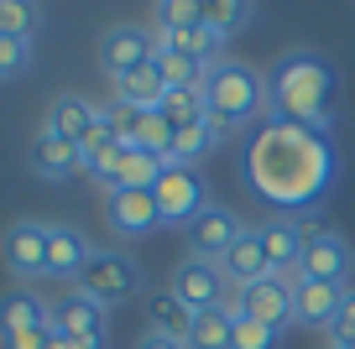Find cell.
Masks as SVG:
<instances>
[{
	"label": "cell",
	"mask_w": 355,
	"mask_h": 349,
	"mask_svg": "<svg viewBox=\"0 0 355 349\" xmlns=\"http://www.w3.org/2000/svg\"><path fill=\"white\" fill-rule=\"evenodd\" d=\"M32 328H53V303H42L26 287H11L0 297V344H11L16 334H32Z\"/></svg>",
	"instance_id": "2e32d148"
},
{
	"label": "cell",
	"mask_w": 355,
	"mask_h": 349,
	"mask_svg": "<svg viewBox=\"0 0 355 349\" xmlns=\"http://www.w3.org/2000/svg\"><path fill=\"white\" fill-rule=\"evenodd\" d=\"M115 99L131 105V109H141V115H152V109L167 99V84H162L157 68H141V73H131V78H115Z\"/></svg>",
	"instance_id": "7402d4cb"
},
{
	"label": "cell",
	"mask_w": 355,
	"mask_h": 349,
	"mask_svg": "<svg viewBox=\"0 0 355 349\" xmlns=\"http://www.w3.org/2000/svg\"><path fill=\"white\" fill-rule=\"evenodd\" d=\"M78 282V292L89 297V303H100L105 313L110 307H121V303H131L136 292H141V261L136 256H125V251H94L89 256V266L73 276Z\"/></svg>",
	"instance_id": "277c9868"
},
{
	"label": "cell",
	"mask_w": 355,
	"mask_h": 349,
	"mask_svg": "<svg viewBox=\"0 0 355 349\" xmlns=\"http://www.w3.org/2000/svg\"><path fill=\"white\" fill-rule=\"evenodd\" d=\"M0 261L16 282H37L47 276V224L37 219H16L6 235H0Z\"/></svg>",
	"instance_id": "9c48e42d"
},
{
	"label": "cell",
	"mask_w": 355,
	"mask_h": 349,
	"mask_svg": "<svg viewBox=\"0 0 355 349\" xmlns=\"http://www.w3.org/2000/svg\"><path fill=\"white\" fill-rule=\"evenodd\" d=\"M204 109H209V125L220 131V141H230L245 125H261V115H272L266 109V73L251 63L225 57L204 78Z\"/></svg>",
	"instance_id": "3957f363"
},
{
	"label": "cell",
	"mask_w": 355,
	"mask_h": 349,
	"mask_svg": "<svg viewBox=\"0 0 355 349\" xmlns=\"http://www.w3.org/2000/svg\"><path fill=\"white\" fill-rule=\"evenodd\" d=\"M141 307H146V328H152V334L189 339V328H193V307L178 303L173 287H157V292H146V297H141Z\"/></svg>",
	"instance_id": "ffe728a7"
},
{
	"label": "cell",
	"mask_w": 355,
	"mask_h": 349,
	"mask_svg": "<svg viewBox=\"0 0 355 349\" xmlns=\"http://www.w3.org/2000/svg\"><path fill=\"white\" fill-rule=\"evenodd\" d=\"M152 16H157V32H189V26L204 21V6H193V0H167Z\"/></svg>",
	"instance_id": "f1b7e54d"
},
{
	"label": "cell",
	"mask_w": 355,
	"mask_h": 349,
	"mask_svg": "<svg viewBox=\"0 0 355 349\" xmlns=\"http://www.w3.org/2000/svg\"><path fill=\"white\" fill-rule=\"evenodd\" d=\"M37 26V6H21V0H0V37H26Z\"/></svg>",
	"instance_id": "1f68e13d"
},
{
	"label": "cell",
	"mask_w": 355,
	"mask_h": 349,
	"mask_svg": "<svg viewBox=\"0 0 355 349\" xmlns=\"http://www.w3.org/2000/svg\"><path fill=\"white\" fill-rule=\"evenodd\" d=\"M293 287H298V276H261V282H251V287H241V292L230 297V307L241 318H256V323H266V328H288L293 323Z\"/></svg>",
	"instance_id": "52a82bcc"
},
{
	"label": "cell",
	"mask_w": 355,
	"mask_h": 349,
	"mask_svg": "<svg viewBox=\"0 0 355 349\" xmlns=\"http://www.w3.org/2000/svg\"><path fill=\"white\" fill-rule=\"evenodd\" d=\"M136 349H189V344H183V339H167V334H152V328H146V334L136 339Z\"/></svg>",
	"instance_id": "836d02e7"
},
{
	"label": "cell",
	"mask_w": 355,
	"mask_h": 349,
	"mask_svg": "<svg viewBox=\"0 0 355 349\" xmlns=\"http://www.w3.org/2000/svg\"><path fill=\"white\" fill-rule=\"evenodd\" d=\"M241 177L261 204L277 214H313L319 198L340 177V152H334L329 131H309V125L288 120H261L245 146Z\"/></svg>",
	"instance_id": "6da1fadb"
},
{
	"label": "cell",
	"mask_w": 355,
	"mask_h": 349,
	"mask_svg": "<svg viewBox=\"0 0 355 349\" xmlns=\"http://www.w3.org/2000/svg\"><path fill=\"white\" fill-rule=\"evenodd\" d=\"M89 256H94V245H89L73 224H47V276L73 282V276L89 266Z\"/></svg>",
	"instance_id": "ac0fdd59"
},
{
	"label": "cell",
	"mask_w": 355,
	"mask_h": 349,
	"mask_svg": "<svg viewBox=\"0 0 355 349\" xmlns=\"http://www.w3.org/2000/svg\"><path fill=\"white\" fill-rule=\"evenodd\" d=\"M235 313V307H230ZM282 344V334L277 328H266V323H256V318H241L235 313V339H230V349H277Z\"/></svg>",
	"instance_id": "f546056e"
},
{
	"label": "cell",
	"mask_w": 355,
	"mask_h": 349,
	"mask_svg": "<svg viewBox=\"0 0 355 349\" xmlns=\"http://www.w3.org/2000/svg\"><path fill=\"white\" fill-rule=\"evenodd\" d=\"M345 292H350V287L303 282V276H298V287H293V323H303V328H324V334H329V323H334V313H340Z\"/></svg>",
	"instance_id": "e0dca14e"
},
{
	"label": "cell",
	"mask_w": 355,
	"mask_h": 349,
	"mask_svg": "<svg viewBox=\"0 0 355 349\" xmlns=\"http://www.w3.org/2000/svg\"><path fill=\"white\" fill-rule=\"evenodd\" d=\"M241 235H245V224H241V214H235V208H209V214L189 229V256L225 261V251H230Z\"/></svg>",
	"instance_id": "9a60e30c"
},
{
	"label": "cell",
	"mask_w": 355,
	"mask_h": 349,
	"mask_svg": "<svg viewBox=\"0 0 355 349\" xmlns=\"http://www.w3.org/2000/svg\"><path fill=\"white\" fill-rule=\"evenodd\" d=\"M266 245V261L277 276H298V261H303V245H309V214H272L266 224H256Z\"/></svg>",
	"instance_id": "30bf717a"
},
{
	"label": "cell",
	"mask_w": 355,
	"mask_h": 349,
	"mask_svg": "<svg viewBox=\"0 0 355 349\" xmlns=\"http://www.w3.org/2000/svg\"><path fill=\"white\" fill-rule=\"evenodd\" d=\"M100 120H105V131H110L121 146H136V131H141V109H131V105H121V99H110V105L100 109Z\"/></svg>",
	"instance_id": "83f0119b"
},
{
	"label": "cell",
	"mask_w": 355,
	"mask_h": 349,
	"mask_svg": "<svg viewBox=\"0 0 355 349\" xmlns=\"http://www.w3.org/2000/svg\"><path fill=\"white\" fill-rule=\"evenodd\" d=\"M157 115H162L173 131L204 125V120H209V109H204V89H167V99L157 105Z\"/></svg>",
	"instance_id": "cb8c5ba5"
},
{
	"label": "cell",
	"mask_w": 355,
	"mask_h": 349,
	"mask_svg": "<svg viewBox=\"0 0 355 349\" xmlns=\"http://www.w3.org/2000/svg\"><path fill=\"white\" fill-rule=\"evenodd\" d=\"M32 172L42 177V183H68L73 172H84V156H78V141H68V136H58V131H37L32 136Z\"/></svg>",
	"instance_id": "5bb4252c"
},
{
	"label": "cell",
	"mask_w": 355,
	"mask_h": 349,
	"mask_svg": "<svg viewBox=\"0 0 355 349\" xmlns=\"http://www.w3.org/2000/svg\"><path fill=\"white\" fill-rule=\"evenodd\" d=\"M329 344H355V287L345 292L340 313H334V323H329Z\"/></svg>",
	"instance_id": "d6a6232c"
},
{
	"label": "cell",
	"mask_w": 355,
	"mask_h": 349,
	"mask_svg": "<svg viewBox=\"0 0 355 349\" xmlns=\"http://www.w3.org/2000/svg\"><path fill=\"white\" fill-rule=\"evenodd\" d=\"M329 349H355V344H329Z\"/></svg>",
	"instance_id": "d590c367"
},
{
	"label": "cell",
	"mask_w": 355,
	"mask_h": 349,
	"mask_svg": "<svg viewBox=\"0 0 355 349\" xmlns=\"http://www.w3.org/2000/svg\"><path fill=\"white\" fill-rule=\"evenodd\" d=\"M162 156L141 152V146H125L121 152V172H115V193L121 188H157V177H162Z\"/></svg>",
	"instance_id": "d4e9b609"
},
{
	"label": "cell",
	"mask_w": 355,
	"mask_h": 349,
	"mask_svg": "<svg viewBox=\"0 0 355 349\" xmlns=\"http://www.w3.org/2000/svg\"><path fill=\"white\" fill-rule=\"evenodd\" d=\"M251 16H256V6H235V0H214V6H204V26H214L225 42H230V32H241Z\"/></svg>",
	"instance_id": "4316f807"
},
{
	"label": "cell",
	"mask_w": 355,
	"mask_h": 349,
	"mask_svg": "<svg viewBox=\"0 0 355 349\" xmlns=\"http://www.w3.org/2000/svg\"><path fill=\"white\" fill-rule=\"evenodd\" d=\"M266 109L272 120L329 131L334 109H340V68L319 57L313 47H293L266 68Z\"/></svg>",
	"instance_id": "7a4b0ae2"
},
{
	"label": "cell",
	"mask_w": 355,
	"mask_h": 349,
	"mask_svg": "<svg viewBox=\"0 0 355 349\" xmlns=\"http://www.w3.org/2000/svg\"><path fill=\"white\" fill-rule=\"evenodd\" d=\"M152 198H157V214H162V229H193L214 208L209 188H204V172L199 167H178V162L162 167Z\"/></svg>",
	"instance_id": "5b68a950"
},
{
	"label": "cell",
	"mask_w": 355,
	"mask_h": 349,
	"mask_svg": "<svg viewBox=\"0 0 355 349\" xmlns=\"http://www.w3.org/2000/svg\"><path fill=\"white\" fill-rule=\"evenodd\" d=\"M94 125H100V109L89 105L84 94H58L53 105H47V131L68 136V141H84Z\"/></svg>",
	"instance_id": "44dd1931"
},
{
	"label": "cell",
	"mask_w": 355,
	"mask_h": 349,
	"mask_svg": "<svg viewBox=\"0 0 355 349\" xmlns=\"http://www.w3.org/2000/svg\"><path fill=\"white\" fill-rule=\"evenodd\" d=\"M350 271H355V251L340 229H313L309 245H303V261H298V276L303 282H329V287H350Z\"/></svg>",
	"instance_id": "ba28073f"
},
{
	"label": "cell",
	"mask_w": 355,
	"mask_h": 349,
	"mask_svg": "<svg viewBox=\"0 0 355 349\" xmlns=\"http://www.w3.org/2000/svg\"><path fill=\"white\" fill-rule=\"evenodd\" d=\"M173 292L183 307H193V313H209V307H230L235 287L230 276L220 271V261H204V256H183V261L173 266Z\"/></svg>",
	"instance_id": "8992f818"
},
{
	"label": "cell",
	"mask_w": 355,
	"mask_h": 349,
	"mask_svg": "<svg viewBox=\"0 0 355 349\" xmlns=\"http://www.w3.org/2000/svg\"><path fill=\"white\" fill-rule=\"evenodd\" d=\"M47 349H94V344H78V339H68V334H53V339H47Z\"/></svg>",
	"instance_id": "e575fe53"
},
{
	"label": "cell",
	"mask_w": 355,
	"mask_h": 349,
	"mask_svg": "<svg viewBox=\"0 0 355 349\" xmlns=\"http://www.w3.org/2000/svg\"><path fill=\"white\" fill-rule=\"evenodd\" d=\"M220 146V131H214L209 120L204 125H189V131H173V156L167 162H178V167H199L204 156Z\"/></svg>",
	"instance_id": "484cf974"
},
{
	"label": "cell",
	"mask_w": 355,
	"mask_h": 349,
	"mask_svg": "<svg viewBox=\"0 0 355 349\" xmlns=\"http://www.w3.org/2000/svg\"><path fill=\"white\" fill-rule=\"evenodd\" d=\"M220 271L230 276V287L241 292V287H251V282H261V276H272V261H266V245H261V235H256L251 224H245V235L225 251V261H220Z\"/></svg>",
	"instance_id": "d6986e66"
},
{
	"label": "cell",
	"mask_w": 355,
	"mask_h": 349,
	"mask_svg": "<svg viewBox=\"0 0 355 349\" xmlns=\"http://www.w3.org/2000/svg\"><path fill=\"white\" fill-rule=\"evenodd\" d=\"M105 307L100 303H89L84 292H63L53 303V334H68V339H78V344H94V349H105Z\"/></svg>",
	"instance_id": "4fadbf2b"
},
{
	"label": "cell",
	"mask_w": 355,
	"mask_h": 349,
	"mask_svg": "<svg viewBox=\"0 0 355 349\" xmlns=\"http://www.w3.org/2000/svg\"><path fill=\"white\" fill-rule=\"evenodd\" d=\"M100 68L110 78H131L152 68V32L146 26H110L100 37Z\"/></svg>",
	"instance_id": "7c38bea8"
},
{
	"label": "cell",
	"mask_w": 355,
	"mask_h": 349,
	"mask_svg": "<svg viewBox=\"0 0 355 349\" xmlns=\"http://www.w3.org/2000/svg\"><path fill=\"white\" fill-rule=\"evenodd\" d=\"M26 63H32V37H0V78L26 73Z\"/></svg>",
	"instance_id": "4dcf8cb0"
},
{
	"label": "cell",
	"mask_w": 355,
	"mask_h": 349,
	"mask_svg": "<svg viewBox=\"0 0 355 349\" xmlns=\"http://www.w3.org/2000/svg\"><path fill=\"white\" fill-rule=\"evenodd\" d=\"M105 224H110L121 240H141V235H152V229L162 224L152 188H121V193H105Z\"/></svg>",
	"instance_id": "8fae6325"
},
{
	"label": "cell",
	"mask_w": 355,
	"mask_h": 349,
	"mask_svg": "<svg viewBox=\"0 0 355 349\" xmlns=\"http://www.w3.org/2000/svg\"><path fill=\"white\" fill-rule=\"evenodd\" d=\"M235 339V313L230 307H209V313H193V328L183 344L189 349H230Z\"/></svg>",
	"instance_id": "603a6c76"
}]
</instances>
